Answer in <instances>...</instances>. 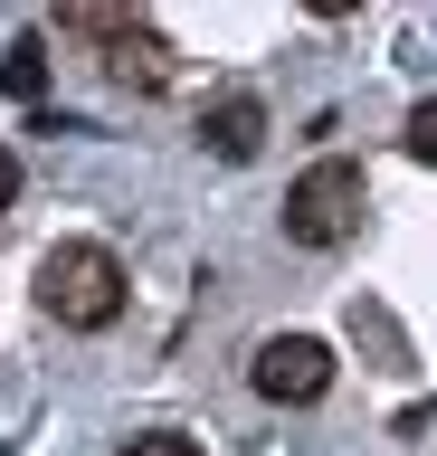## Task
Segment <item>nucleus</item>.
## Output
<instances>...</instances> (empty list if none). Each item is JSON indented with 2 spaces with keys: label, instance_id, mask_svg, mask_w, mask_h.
I'll return each instance as SVG.
<instances>
[{
  "label": "nucleus",
  "instance_id": "f257e3e1",
  "mask_svg": "<svg viewBox=\"0 0 437 456\" xmlns=\"http://www.w3.org/2000/svg\"><path fill=\"white\" fill-rule=\"evenodd\" d=\"M38 305L58 314L67 333H105V323L124 314V266H115V248H95V238L48 248V266H38Z\"/></svg>",
  "mask_w": 437,
  "mask_h": 456
},
{
  "label": "nucleus",
  "instance_id": "f03ea898",
  "mask_svg": "<svg viewBox=\"0 0 437 456\" xmlns=\"http://www.w3.org/2000/svg\"><path fill=\"white\" fill-rule=\"evenodd\" d=\"M361 209H371V181H361V162L323 152V162L295 171V191H286V238H295V248H343L352 228H361Z\"/></svg>",
  "mask_w": 437,
  "mask_h": 456
},
{
  "label": "nucleus",
  "instance_id": "7ed1b4c3",
  "mask_svg": "<svg viewBox=\"0 0 437 456\" xmlns=\"http://www.w3.org/2000/svg\"><path fill=\"white\" fill-rule=\"evenodd\" d=\"M247 380H257V399H276V409H304V399L333 390V352H323L314 333H276V342H257Z\"/></svg>",
  "mask_w": 437,
  "mask_h": 456
},
{
  "label": "nucleus",
  "instance_id": "20e7f679",
  "mask_svg": "<svg viewBox=\"0 0 437 456\" xmlns=\"http://www.w3.org/2000/svg\"><path fill=\"white\" fill-rule=\"evenodd\" d=\"M200 142L219 152V162H257V142H266V105H257V95H219V105L200 114Z\"/></svg>",
  "mask_w": 437,
  "mask_h": 456
},
{
  "label": "nucleus",
  "instance_id": "39448f33",
  "mask_svg": "<svg viewBox=\"0 0 437 456\" xmlns=\"http://www.w3.org/2000/svg\"><path fill=\"white\" fill-rule=\"evenodd\" d=\"M105 67H115L124 86H143V95H152V86H172V48H162V28H143V20L115 38V57H105Z\"/></svg>",
  "mask_w": 437,
  "mask_h": 456
},
{
  "label": "nucleus",
  "instance_id": "423d86ee",
  "mask_svg": "<svg viewBox=\"0 0 437 456\" xmlns=\"http://www.w3.org/2000/svg\"><path fill=\"white\" fill-rule=\"evenodd\" d=\"M0 86H10L20 105H38V86H48V38H20V48H10V67H0Z\"/></svg>",
  "mask_w": 437,
  "mask_h": 456
},
{
  "label": "nucleus",
  "instance_id": "0eeeda50",
  "mask_svg": "<svg viewBox=\"0 0 437 456\" xmlns=\"http://www.w3.org/2000/svg\"><path fill=\"white\" fill-rule=\"evenodd\" d=\"M409 162H428V171H437V95L409 114Z\"/></svg>",
  "mask_w": 437,
  "mask_h": 456
},
{
  "label": "nucleus",
  "instance_id": "6e6552de",
  "mask_svg": "<svg viewBox=\"0 0 437 456\" xmlns=\"http://www.w3.org/2000/svg\"><path fill=\"white\" fill-rule=\"evenodd\" d=\"M124 456H200V437H172V428H152V437H134Z\"/></svg>",
  "mask_w": 437,
  "mask_h": 456
},
{
  "label": "nucleus",
  "instance_id": "1a4fd4ad",
  "mask_svg": "<svg viewBox=\"0 0 437 456\" xmlns=\"http://www.w3.org/2000/svg\"><path fill=\"white\" fill-rule=\"evenodd\" d=\"M20 200V152H0V209Z\"/></svg>",
  "mask_w": 437,
  "mask_h": 456
}]
</instances>
